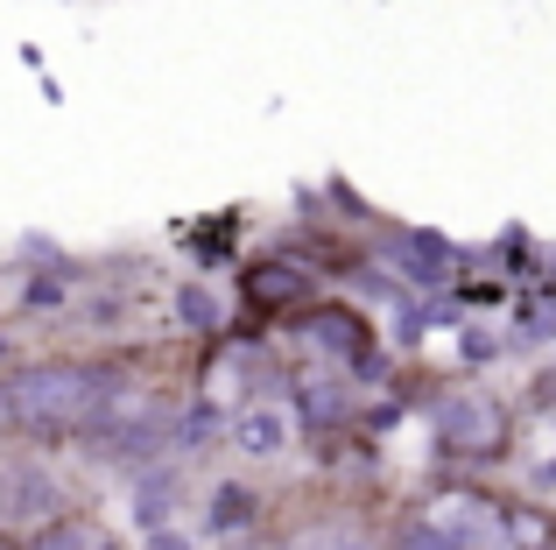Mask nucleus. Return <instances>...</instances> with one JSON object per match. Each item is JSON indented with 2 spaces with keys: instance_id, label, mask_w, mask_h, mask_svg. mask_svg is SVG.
Wrapping results in <instances>:
<instances>
[{
  "instance_id": "5",
  "label": "nucleus",
  "mask_w": 556,
  "mask_h": 550,
  "mask_svg": "<svg viewBox=\"0 0 556 550\" xmlns=\"http://www.w3.org/2000/svg\"><path fill=\"white\" fill-rule=\"evenodd\" d=\"M325 289H331L325 275L311 262H296L289 248H261V254H247V262L232 268V317L282 332V317H296L303 303H317Z\"/></svg>"
},
{
  "instance_id": "4",
  "label": "nucleus",
  "mask_w": 556,
  "mask_h": 550,
  "mask_svg": "<svg viewBox=\"0 0 556 550\" xmlns=\"http://www.w3.org/2000/svg\"><path fill=\"white\" fill-rule=\"evenodd\" d=\"M275 339H282V353L296 360V367H345V374H353L374 346H388V339H380V325H374V311H367V303H353L345 289H325V297L303 303L296 317H282Z\"/></svg>"
},
{
  "instance_id": "10",
  "label": "nucleus",
  "mask_w": 556,
  "mask_h": 550,
  "mask_svg": "<svg viewBox=\"0 0 556 550\" xmlns=\"http://www.w3.org/2000/svg\"><path fill=\"white\" fill-rule=\"evenodd\" d=\"M296 416H289V402H240L232 410V430H226V452L240 459V466H275V459L296 452Z\"/></svg>"
},
{
  "instance_id": "13",
  "label": "nucleus",
  "mask_w": 556,
  "mask_h": 550,
  "mask_svg": "<svg viewBox=\"0 0 556 550\" xmlns=\"http://www.w3.org/2000/svg\"><path fill=\"white\" fill-rule=\"evenodd\" d=\"M458 325H465V311L451 297H416V289H408V297L388 303V332H380V339H388L402 360H416L437 332H458Z\"/></svg>"
},
{
  "instance_id": "12",
  "label": "nucleus",
  "mask_w": 556,
  "mask_h": 550,
  "mask_svg": "<svg viewBox=\"0 0 556 550\" xmlns=\"http://www.w3.org/2000/svg\"><path fill=\"white\" fill-rule=\"evenodd\" d=\"M169 325H177V346H212L232 332V297L212 275H177L169 283Z\"/></svg>"
},
{
  "instance_id": "17",
  "label": "nucleus",
  "mask_w": 556,
  "mask_h": 550,
  "mask_svg": "<svg viewBox=\"0 0 556 550\" xmlns=\"http://www.w3.org/2000/svg\"><path fill=\"white\" fill-rule=\"evenodd\" d=\"M388 550H465V543L451 537V523H444V515H430V509H408L402 523L388 529Z\"/></svg>"
},
{
  "instance_id": "2",
  "label": "nucleus",
  "mask_w": 556,
  "mask_h": 550,
  "mask_svg": "<svg viewBox=\"0 0 556 550\" xmlns=\"http://www.w3.org/2000/svg\"><path fill=\"white\" fill-rule=\"evenodd\" d=\"M430 445L444 466L458 473H493L515 459V438H521V410L507 396H493L486 382H472V374H451V382H437L430 396Z\"/></svg>"
},
{
  "instance_id": "8",
  "label": "nucleus",
  "mask_w": 556,
  "mask_h": 550,
  "mask_svg": "<svg viewBox=\"0 0 556 550\" xmlns=\"http://www.w3.org/2000/svg\"><path fill=\"white\" fill-rule=\"evenodd\" d=\"M268 515H275L268 487L247 480V473H212V480L198 487V529H204L212 543H247V537H261V529H268Z\"/></svg>"
},
{
  "instance_id": "20",
  "label": "nucleus",
  "mask_w": 556,
  "mask_h": 550,
  "mask_svg": "<svg viewBox=\"0 0 556 550\" xmlns=\"http://www.w3.org/2000/svg\"><path fill=\"white\" fill-rule=\"evenodd\" d=\"M218 550H275V543H261V537H247V543H218Z\"/></svg>"
},
{
  "instance_id": "19",
  "label": "nucleus",
  "mask_w": 556,
  "mask_h": 550,
  "mask_svg": "<svg viewBox=\"0 0 556 550\" xmlns=\"http://www.w3.org/2000/svg\"><path fill=\"white\" fill-rule=\"evenodd\" d=\"M141 550H198V537H190V529H149V537H141Z\"/></svg>"
},
{
  "instance_id": "11",
  "label": "nucleus",
  "mask_w": 556,
  "mask_h": 550,
  "mask_svg": "<svg viewBox=\"0 0 556 550\" xmlns=\"http://www.w3.org/2000/svg\"><path fill=\"white\" fill-rule=\"evenodd\" d=\"M85 283H92V262H85V254H56V262L14 268V311L22 317H64L71 303L85 297Z\"/></svg>"
},
{
  "instance_id": "18",
  "label": "nucleus",
  "mask_w": 556,
  "mask_h": 550,
  "mask_svg": "<svg viewBox=\"0 0 556 550\" xmlns=\"http://www.w3.org/2000/svg\"><path fill=\"white\" fill-rule=\"evenodd\" d=\"M521 416H556V353L535 360L529 388H521Z\"/></svg>"
},
{
  "instance_id": "3",
  "label": "nucleus",
  "mask_w": 556,
  "mask_h": 550,
  "mask_svg": "<svg viewBox=\"0 0 556 550\" xmlns=\"http://www.w3.org/2000/svg\"><path fill=\"white\" fill-rule=\"evenodd\" d=\"M184 396L190 388H169V382H141L135 396L121 402V410L106 416V430L99 438H85L78 452L92 459V466H106V473H141V466H155V459H169L177 452V410H184Z\"/></svg>"
},
{
  "instance_id": "14",
  "label": "nucleus",
  "mask_w": 556,
  "mask_h": 550,
  "mask_svg": "<svg viewBox=\"0 0 556 550\" xmlns=\"http://www.w3.org/2000/svg\"><path fill=\"white\" fill-rule=\"evenodd\" d=\"M22 550H121V537L106 529V515H92V509H64V515H50L42 529H28Z\"/></svg>"
},
{
  "instance_id": "9",
  "label": "nucleus",
  "mask_w": 556,
  "mask_h": 550,
  "mask_svg": "<svg viewBox=\"0 0 556 550\" xmlns=\"http://www.w3.org/2000/svg\"><path fill=\"white\" fill-rule=\"evenodd\" d=\"M127 523L149 537V529H169L177 523V509L190 495H198V480H190V466L184 459H155V466H141V473H127Z\"/></svg>"
},
{
  "instance_id": "16",
  "label": "nucleus",
  "mask_w": 556,
  "mask_h": 550,
  "mask_svg": "<svg viewBox=\"0 0 556 550\" xmlns=\"http://www.w3.org/2000/svg\"><path fill=\"white\" fill-rule=\"evenodd\" d=\"M451 339H458V374H472V382H479V374H493V367L507 360V332L486 325V317H465Z\"/></svg>"
},
{
  "instance_id": "7",
  "label": "nucleus",
  "mask_w": 556,
  "mask_h": 550,
  "mask_svg": "<svg viewBox=\"0 0 556 550\" xmlns=\"http://www.w3.org/2000/svg\"><path fill=\"white\" fill-rule=\"evenodd\" d=\"M64 509H78V501H71L64 473L50 466V452H22V445H14V452L0 459V529L28 537V529H42Z\"/></svg>"
},
{
  "instance_id": "15",
  "label": "nucleus",
  "mask_w": 556,
  "mask_h": 550,
  "mask_svg": "<svg viewBox=\"0 0 556 550\" xmlns=\"http://www.w3.org/2000/svg\"><path fill=\"white\" fill-rule=\"evenodd\" d=\"M240 234H247V226H240V212H212L204 226H184V234H177V248H184L198 268H226V262L240 268Z\"/></svg>"
},
{
  "instance_id": "6",
  "label": "nucleus",
  "mask_w": 556,
  "mask_h": 550,
  "mask_svg": "<svg viewBox=\"0 0 556 550\" xmlns=\"http://www.w3.org/2000/svg\"><path fill=\"white\" fill-rule=\"evenodd\" d=\"M374 254L402 275L416 297H451L458 275L472 268V248H458L444 226H416V220H394V212L374 226Z\"/></svg>"
},
{
  "instance_id": "1",
  "label": "nucleus",
  "mask_w": 556,
  "mask_h": 550,
  "mask_svg": "<svg viewBox=\"0 0 556 550\" xmlns=\"http://www.w3.org/2000/svg\"><path fill=\"white\" fill-rule=\"evenodd\" d=\"M141 382H149V353H135V346L127 353L121 346L22 353L0 367V430L22 452H78Z\"/></svg>"
}]
</instances>
